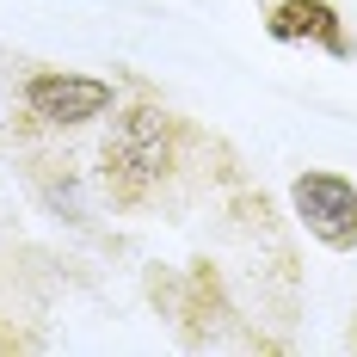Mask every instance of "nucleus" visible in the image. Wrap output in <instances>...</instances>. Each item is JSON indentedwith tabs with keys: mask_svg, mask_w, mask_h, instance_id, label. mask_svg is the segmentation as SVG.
Returning <instances> with one entry per match:
<instances>
[{
	"mask_svg": "<svg viewBox=\"0 0 357 357\" xmlns=\"http://www.w3.org/2000/svg\"><path fill=\"white\" fill-rule=\"evenodd\" d=\"M178 142H185V130H178L173 111L160 105H123L117 111V123H111L105 148H99V167H105V191L123 204V210H142L160 197V185L173 178L178 167Z\"/></svg>",
	"mask_w": 357,
	"mask_h": 357,
	"instance_id": "nucleus-1",
	"label": "nucleus"
},
{
	"mask_svg": "<svg viewBox=\"0 0 357 357\" xmlns=\"http://www.w3.org/2000/svg\"><path fill=\"white\" fill-rule=\"evenodd\" d=\"M289 210L296 222L333 252H351L357 247V185L345 173H326V167H308L296 173L289 185Z\"/></svg>",
	"mask_w": 357,
	"mask_h": 357,
	"instance_id": "nucleus-2",
	"label": "nucleus"
},
{
	"mask_svg": "<svg viewBox=\"0 0 357 357\" xmlns=\"http://www.w3.org/2000/svg\"><path fill=\"white\" fill-rule=\"evenodd\" d=\"M25 111L37 123H93V117H111L117 111V93L111 80H93V74H68V68H43L25 80Z\"/></svg>",
	"mask_w": 357,
	"mask_h": 357,
	"instance_id": "nucleus-3",
	"label": "nucleus"
},
{
	"mask_svg": "<svg viewBox=\"0 0 357 357\" xmlns=\"http://www.w3.org/2000/svg\"><path fill=\"white\" fill-rule=\"evenodd\" d=\"M265 31L278 43H321L326 56H357V43H351L333 0H278L265 13Z\"/></svg>",
	"mask_w": 357,
	"mask_h": 357,
	"instance_id": "nucleus-4",
	"label": "nucleus"
}]
</instances>
